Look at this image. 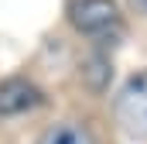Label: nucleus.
Returning <instances> with one entry per match:
<instances>
[{
	"label": "nucleus",
	"mask_w": 147,
	"mask_h": 144,
	"mask_svg": "<svg viewBox=\"0 0 147 144\" xmlns=\"http://www.w3.org/2000/svg\"><path fill=\"white\" fill-rule=\"evenodd\" d=\"M45 107V89L28 75H7L0 79V120L10 117H24Z\"/></svg>",
	"instance_id": "nucleus-3"
},
{
	"label": "nucleus",
	"mask_w": 147,
	"mask_h": 144,
	"mask_svg": "<svg viewBox=\"0 0 147 144\" xmlns=\"http://www.w3.org/2000/svg\"><path fill=\"white\" fill-rule=\"evenodd\" d=\"M113 124L130 137L147 141V69H137L123 79L113 96Z\"/></svg>",
	"instance_id": "nucleus-1"
},
{
	"label": "nucleus",
	"mask_w": 147,
	"mask_h": 144,
	"mask_svg": "<svg viewBox=\"0 0 147 144\" xmlns=\"http://www.w3.org/2000/svg\"><path fill=\"white\" fill-rule=\"evenodd\" d=\"M34 144H103L96 127L82 117H58L51 120L41 134L34 137Z\"/></svg>",
	"instance_id": "nucleus-4"
},
{
	"label": "nucleus",
	"mask_w": 147,
	"mask_h": 144,
	"mask_svg": "<svg viewBox=\"0 0 147 144\" xmlns=\"http://www.w3.org/2000/svg\"><path fill=\"white\" fill-rule=\"evenodd\" d=\"M127 3H130L137 14H144V17H147V0H127Z\"/></svg>",
	"instance_id": "nucleus-6"
},
{
	"label": "nucleus",
	"mask_w": 147,
	"mask_h": 144,
	"mask_svg": "<svg viewBox=\"0 0 147 144\" xmlns=\"http://www.w3.org/2000/svg\"><path fill=\"white\" fill-rule=\"evenodd\" d=\"M79 79H82L92 93H103V89L110 86V79H113L110 58H106L103 52H89V55L79 62Z\"/></svg>",
	"instance_id": "nucleus-5"
},
{
	"label": "nucleus",
	"mask_w": 147,
	"mask_h": 144,
	"mask_svg": "<svg viewBox=\"0 0 147 144\" xmlns=\"http://www.w3.org/2000/svg\"><path fill=\"white\" fill-rule=\"evenodd\" d=\"M69 24L86 38H103L120 28V3L116 0H72Z\"/></svg>",
	"instance_id": "nucleus-2"
}]
</instances>
